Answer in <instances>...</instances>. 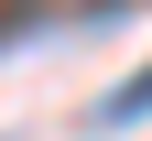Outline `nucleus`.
<instances>
[{
  "mask_svg": "<svg viewBox=\"0 0 152 141\" xmlns=\"http://www.w3.org/2000/svg\"><path fill=\"white\" fill-rule=\"evenodd\" d=\"M98 119H152V76H130V87H120V98H109V109H98Z\"/></svg>",
  "mask_w": 152,
  "mask_h": 141,
  "instance_id": "f257e3e1",
  "label": "nucleus"
}]
</instances>
